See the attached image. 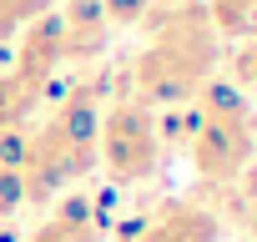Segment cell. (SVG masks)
Masks as SVG:
<instances>
[{
	"mask_svg": "<svg viewBox=\"0 0 257 242\" xmlns=\"http://www.w3.org/2000/svg\"><path fill=\"white\" fill-rule=\"evenodd\" d=\"M147 46L132 61L137 101L157 106H187L222 66V36L212 31L202 0H157L142 21Z\"/></svg>",
	"mask_w": 257,
	"mask_h": 242,
	"instance_id": "obj_1",
	"label": "cell"
},
{
	"mask_svg": "<svg viewBox=\"0 0 257 242\" xmlns=\"http://www.w3.org/2000/svg\"><path fill=\"white\" fill-rule=\"evenodd\" d=\"M56 0H0V51H6L36 16H46Z\"/></svg>",
	"mask_w": 257,
	"mask_h": 242,
	"instance_id": "obj_12",
	"label": "cell"
},
{
	"mask_svg": "<svg viewBox=\"0 0 257 242\" xmlns=\"http://www.w3.org/2000/svg\"><path fill=\"white\" fill-rule=\"evenodd\" d=\"M202 11L222 41H252L257 36V0H202Z\"/></svg>",
	"mask_w": 257,
	"mask_h": 242,
	"instance_id": "obj_11",
	"label": "cell"
},
{
	"mask_svg": "<svg viewBox=\"0 0 257 242\" xmlns=\"http://www.w3.org/2000/svg\"><path fill=\"white\" fill-rule=\"evenodd\" d=\"M46 106V86H36L31 76H21L16 66L0 71V132H16Z\"/></svg>",
	"mask_w": 257,
	"mask_h": 242,
	"instance_id": "obj_10",
	"label": "cell"
},
{
	"mask_svg": "<svg viewBox=\"0 0 257 242\" xmlns=\"http://www.w3.org/2000/svg\"><path fill=\"white\" fill-rule=\"evenodd\" d=\"M162 121L147 101H111L96 121V167L116 187H142L162 172Z\"/></svg>",
	"mask_w": 257,
	"mask_h": 242,
	"instance_id": "obj_4",
	"label": "cell"
},
{
	"mask_svg": "<svg viewBox=\"0 0 257 242\" xmlns=\"http://www.w3.org/2000/svg\"><path fill=\"white\" fill-rule=\"evenodd\" d=\"M152 6H157V0H101V11H106L111 31H126V26H142Z\"/></svg>",
	"mask_w": 257,
	"mask_h": 242,
	"instance_id": "obj_14",
	"label": "cell"
},
{
	"mask_svg": "<svg viewBox=\"0 0 257 242\" xmlns=\"http://www.w3.org/2000/svg\"><path fill=\"white\" fill-rule=\"evenodd\" d=\"M232 86L247 101H257V36L252 41H237V51H232Z\"/></svg>",
	"mask_w": 257,
	"mask_h": 242,
	"instance_id": "obj_13",
	"label": "cell"
},
{
	"mask_svg": "<svg viewBox=\"0 0 257 242\" xmlns=\"http://www.w3.org/2000/svg\"><path fill=\"white\" fill-rule=\"evenodd\" d=\"M132 242H222V217L202 202L172 197L132 232Z\"/></svg>",
	"mask_w": 257,
	"mask_h": 242,
	"instance_id": "obj_6",
	"label": "cell"
},
{
	"mask_svg": "<svg viewBox=\"0 0 257 242\" xmlns=\"http://www.w3.org/2000/svg\"><path fill=\"white\" fill-rule=\"evenodd\" d=\"M96 121L101 86L76 81L41 121L26 127V202H56L86 182L96 167Z\"/></svg>",
	"mask_w": 257,
	"mask_h": 242,
	"instance_id": "obj_2",
	"label": "cell"
},
{
	"mask_svg": "<svg viewBox=\"0 0 257 242\" xmlns=\"http://www.w3.org/2000/svg\"><path fill=\"white\" fill-rule=\"evenodd\" d=\"M192 172L212 187L237 182L252 157H257V116L252 101L232 86V81H207L192 101H187V142H182Z\"/></svg>",
	"mask_w": 257,
	"mask_h": 242,
	"instance_id": "obj_3",
	"label": "cell"
},
{
	"mask_svg": "<svg viewBox=\"0 0 257 242\" xmlns=\"http://www.w3.org/2000/svg\"><path fill=\"white\" fill-rule=\"evenodd\" d=\"M26 242H101V207L91 192H61Z\"/></svg>",
	"mask_w": 257,
	"mask_h": 242,
	"instance_id": "obj_7",
	"label": "cell"
},
{
	"mask_svg": "<svg viewBox=\"0 0 257 242\" xmlns=\"http://www.w3.org/2000/svg\"><path fill=\"white\" fill-rule=\"evenodd\" d=\"M61 66H66V56H61V26H56V11H46V16H36V21L21 31L16 71L51 91V86H56V76H61Z\"/></svg>",
	"mask_w": 257,
	"mask_h": 242,
	"instance_id": "obj_8",
	"label": "cell"
},
{
	"mask_svg": "<svg viewBox=\"0 0 257 242\" xmlns=\"http://www.w3.org/2000/svg\"><path fill=\"white\" fill-rule=\"evenodd\" d=\"M56 26H61V56L66 66H96L111 51V21L101 11V0H66V6H51Z\"/></svg>",
	"mask_w": 257,
	"mask_h": 242,
	"instance_id": "obj_5",
	"label": "cell"
},
{
	"mask_svg": "<svg viewBox=\"0 0 257 242\" xmlns=\"http://www.w3.org/2000/svg\"><path fill=\"white\" fill-rule=\"evenodd\" d=\"M26 127L0 132V222H11L26 207Z\"/></svg>",
	"mask_w": 257,
	"mask_h": 242,
	"instance_id": "obj_9",
	"label": "cell"
}]
</instances>
